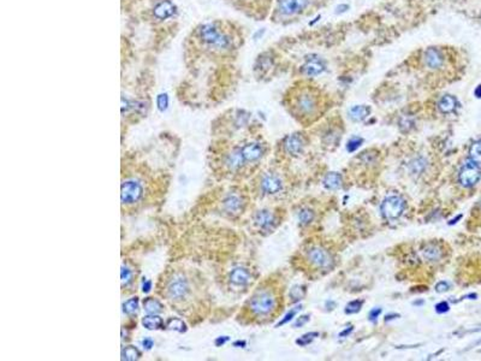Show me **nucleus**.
<instances>
[{"label":"nucleus","instance_id":"obj_1","mask_svg":"<svg viewBox=\"0 0 481 361\" xmlns=\"http://www.w3.org/2000/svg\"><path fill=\"white\" fill-rule=\"evenodd\" d=\"M277 307V297L271 289H259L248 302L249 312L255 318L267 317Z\"/></svg>","mask_w":481,"mask_h":361},{"label":"nucleus","instance_id":"obj_2","mask_svg":"<svg viewBox=\"0 0 481 361\" xmlns=\"http://www.w3.org/2000/svg\"><path fill=\"white\" fill-rule=\"evenodd\" d=\"M144 195V187L135 180L124 181L121 186V200L123 205L136 204Z\"/></svg>","mask_w":481,"mask_h":361},{"label":"nucleus","instance_id":"obj_3","mask_svg":"<svg viewBox=\"0 0 481 361\" xmlns=\"http://www.w3.org/2000/svg\"><path fill=\"white\" fill-rule=\"evenodd\" d=\"M404 210H406V201L398 195L388 196L382 204V213L388 220L398 219L403 214Z\"/></svg>","mask_w":481,"mask_h":361},{"label":"nucleus","instance_id":"obj_4","mask_svg":"<svg viewBox=\"0 0 481 361\" xmlns=\"http://www.w3.org/2000/svg\"><path fill=\"white\" fill-rule=\"evenodd\" d=\"M481 178V170L479 165L473 163L471 160L467 162L459 170L458 181L462 186L465 188H470L475 186Z\"/></svg>","mask_w":481,"mask_h":361},{"label":"nucleus","instance_id":"obj_5","mask_svg":"<svg viewBox=\"0 0 481 361\" xmlns=\"http://www.w3.org/2000/svg\"><path fill=\"white\" fill-rule=\"evenodd\" d=\"M166 293L170 300L181 301V300H183L184 297L188 295V293H189V283H188V281L185 280L184 277L177 276V277H175L173 280L169 282Z\"/></svg>","mask_w":481,"mask_h":361},{"label":"nucleus","instance_id":"obj_6","mask_svg":"<svg viewBox=\"0 0 481 361\" xmlns=\"http://www.w3.org/2000/svg\"><path fill=\"white\" fill-rule=\"evenodd\" d=\"M307 257H308L309 262L319 269H330L333 265V260L330 253L321 247L310 248Z\"/></svg>","mask_w":481,"mask_h":361},{"label":"nucleus","instance_id":"obj_7","mask_svg":"<svg viewBox=\"0 0 481 361\" xmlns=\"http://www.w3.org/2000/svg\"><path fill=\"white\" fill-rule=\"evenodd\" d=\"M424 63L431 70H438V69L443 68L444 63H445V57L440 50L430 47L424 53Z\"/></svg>","mask_w":481,"mask_h":361},{"label":"nucleus","instance_id":"obj_8","mask_svg":"<svg viewBox=\"0 0 481 361\" xmlns=\"http://www.w3.org/2000/svg\"><path fill=\"white\" fill-rule=\"evenodd\" d=\"M309 4V0H281L279 11L284 16H294L300 14Z\"/></svg>","mask_w":481,"mask_h":361},{"label":"nucleus","instance_id":"obj_9","mask_svg":"<svg viewBox=\"0 0 481 361\" xmlns=\"http://www.w3.org/2000/svg\"><path fill=\"white\" fill-rule=\"evenodd\" d=\"M325 69H326V63H325L320 57L315 56L308 57V58L306 59V63H304L302 66V71L307 76H310V77L322 74V72L325 71Z\"/></svg>","mask_w":481,"mask_h":361},{"label":"nucleus","instance_id":"obj_10","mask_svg":"<svg viewBox=\"0 0 481 361\" xmlns=\"http://www.w3.org/2000/svg\"><path fill=\"white\" fill-rule=\"evenodd\" d=\"M316 105H318V102H316L315 96L309 93H303L302 95L297 99V104H296L298 111H300L302 114H307V116L314 113L316 107H318Z\"/></svg>","mask_w":481,"mask_h":361},{"label":"nucleus","instance_id":"obj_11","mask_svg":"<svg viewBox=\"0 0 481 361\" xmlns=\"http://www.w3.org/2000/svg\"><path fill=\"white\" fill-rule=\"evenodd\" d=\"M240 151H242L245 162H255V160L260 159L261 156L264 154L263 146L258 144V142H252V144L243 146Z\"/></svg>","mask_w":481,"mask_h":361},{"label":"nucleus","instance_id":"obj_12","mask_svg":"<svg viewBox=\"0 0 481 361\" xmlns=\"http://www.w3.org/2000/svg\"><path fill=\"white\" fill-rule=\"evenodd\" d=\"M284 148L291 156H300L303 151V140L300 135L294 134L285 139Z\"/></svg>","mask_w":481,"mask_h":361},{"label":"nucleus","instance_id":"obj_13","mask_svg":"<svg viewBox=\"0 0 481 361\" xmlns=\"http://www.w3.org/2000/svg\"><path fill=\"white\" fill-rule=\"evenodd\" d=\"M421 256L426 262L435 263V262H439V260L441 259V257H443V251H441V248L438 245L428 244L422 248Z\"/></svg>","mask_w":481,"mask_h":361},{"label":"nucleus","instance_id":"obj_14","mask_svg":"<svg viewBox=\"0 0 481 361\" xmlns=\"http://www.w3.org/2000/svg\"><path fill=\"white\" fill-rule=\"evenodd\" d=\"M457 107H458L457 99H456L453 95H450V94L443 95L439 101H438V108H439L441 113H445V114L452 113V112L456 111V108Z\"/></svg>","mask_w":481,"mask_h":361},{"label":"nucleus","instance_id":"obj_15","mask_svg":"<svg viewBox=\"0 0 481 361\" xmlns=\"http://www.w3.org/2000/svg\"><path fill=\"white\" fill-rule=\"evenodd\" d=\"M261 188H263L264 192L269 194L278 193L282 189V182L276 176L267 175L265 176L263 182H261Z\"/></svg>","mask_w":481,"mask_h":361},{"label":"nucleus","instance_id":"obj_16","mask_svg":"<svg viewBox=\"0 0 481 361\" xmlns=\"http://www.w3.org/2000/svg\"><path fill=\"white\" fill-rule=\"evenodd\" d=\"M230 281L235 286H246L251 281V274H249L247 269L236 268L231 271Z\"/></svg>","mask_w":481,"mask_h":361},{"label":"nucleus","instance_id":"obj_17","mask_svg":"<svg viewBox=\"0 0 481 361\" xmlns=\"http://www.w3.org/2000/svg\"><path fill=\"white\" fill-rule=\"evenodd\" d=\"M242 199H240L238 195H236V194H230V195H227L226 199L224 200L225 210L230 212V213H237V212L242 208Z\"/></svg>","mask_w":481,"mask_h":361},{"label":"nucleus","instance_id":"obj_18","mask_svg":"<svg viewBox=\"0 0 481 361\" xmlns=\"http://www.w3.org/2000/svg\"><path fill=\"white\" fill-rule=\"evenodd\" d=\"M371 108L366 105H355L349 110V117L351 118L354 122H361L365 118L368 117Z\"/></svg>","mask_w":481,"mask_h":361},{"label":"nucleus","instance_id":"obj_19","mask_svg":"<svg viewBox=\"0 0 481 361\" xmlns=\"http://www.w3.org/2000/svg\"><path fill=\"white\" fill-rule=\"evenodd\" d=\"M142 325L148 330H159L164 329V321L159 315L148 314L142 319Z\"/></svg>","mask_w":481,"mask_h":361},{"label":"nucleus","instance_id":"obj_20","mask_svg":"<svg viewBox=\"0 0 481 361\" xmlns=\"http://www.w3.org/2000/svg\"><path fill=\"white\" fill-rule=\"evenodd\" d=\"M255 223L263 229H267L275 223V217L270 211H260L255 216Z\"/></svg>","mask_w":481,"mask_h":361},{"label":"nucleus","instance_id":"obj_21","mask_svg":"<svg viewBox=\"0 0 481 361\" xmlns=\"http://www.w3.org/2000/svg\"><path fill=\"white\" fill-rule=\"evenodd\" d=\"M243 163H245V158H243L242 156V151H240V148L233 151L232 153L229 154V157L226 158V164L231 170H236L240 168V166L243 165Z\"/></svg>","mask_w":481,"mask_h":361},{"label":"nucleus","instance_id":"obj_22","mask_svg":"<svg viewBox=\"0 0 481 361\" xmlns=\"http://www.w3.org/2000/svg\"><path fill=\"white\" fill-rule=\"evenodd\" d=\"M144 308L148 314H158L160 313V312H163L164 309L161 302L159 300L154 299V297H147V299H145Z\"/></svg>","mask_w":481,"mask_h":361},{"label":"nucleus","instance_id":"obj_23","mask_svg":"<svg viewBox=\"0 0 481 361\" xmlns=\"http://www.w3.org/2000/svg\"><path fill=\"white\" fill-rule=\"evenodd\" d=\"M324 186L327 188V189H338L340 186H342V176L337 172H330V174L326 175V177L324 178Z\"/></svg>","mask_w":481,"mask_h":361},{"label":"nucleus","instance_id":"obj_24","mask_svg":"<svg viewBox=\"0 0 481 361\" xmlns=\"http://www.w3.org/2000/svg\"><path fill=\"white\" fill-rule=\"evenodd\" d=\"M426 166H427V162H426L425 158L422 157L415 158V159L412 160L409 164V169L413 175H421L422 172L425 171Z\"/></svg>","mask_w":481,"mask_h":361},{"label":"nucleus","instance_id":"obj_25","mask_svg":"<svg viewBox=\"0 0 481 361\" xmlns=\"http://www.w3.org/2000/svg\"><path fill=\"white\" fill-rule=\"evenodd\" d=\"M469 160L473 163L481 165V139L473 142L469 148Z\"/></svg>","mask_w":481,"mask_h":361},{"label":"nucleus","instance_id":"obj_26","mask_svg":"<svg viewBox=\"0 0 481 361\" xmlns=\"http://www.w3.org/2000/svg\"><path fill=\"white\" fill-rule=\"evenodd\" d=\"M140 357H141V353H140V350L136 347H134V345H128V347L122 350V360L133 361L138 360Z\"/></svg>","mask_w":481,"mask_h":361},{"label":"nucleus","instance_id":"obj_27","mask_svg":"<svg viewBox=\"0 0 481 361\" xmlns=\"http://www.w3.org/2000/svg\"><path fill=\"white\" fill-rule=\"evenodd\" d=\"M139 308V297H133V299L127 300L123 303V312L126 314H134Z\"/></svg>","mask_w":481,"mask_h":361},{"label":"nucleus","instance_id":"obj_28","mask_svg":"<svg viewBox=\"0 0 481 361\" xmlns=\"http://www.w3.org/2000/svg\"><path fill=\"white\" fill-rule=\"evenodd\" d=\"M167 327H169L170 330H175V331L178 332H184L185 330H187V325H185L184 321L178 319V318L170 319L169 323H167Z\"/></svg>","mask_w":481,"mask_h":361},{"label":"nucleus","instance_id":"obj_29","mask_svg":"<svg viewBox=\"0 0 481 361\" xmlns=\"http://www.w3.org/2000/svg\"><path fill=\"white\" fill-rule=\"evenodd\" d=\"M400 129L402 130V132H404V133H407V132H409L410 129H413V127H414V118L412 116H407V114H404V116H402L400 118Z\"/></svg>","mask_w":481,"mask_h":361},{"label":"nucleus","instance_id":"obj_30","mask_svg":"<svg viewBox=\"0 0 481 361\" xmlns=\"http://www.w3.org/2000/svg\"><path fill=\"white\" fill-rule=\"evenodd\" d=\"M313 218H314V213H313V211L308 210V208H303V210H301L300 213H298V220H300V223L302 224V225L309 224L310 221L313 220Z\"/></svg>","mask_w":481,"mask_h":361},{"label":"nucleus","instance_id":"obj_31","mask_svg":"<svg viewBox=\"0 0 481 361\" xmlns=\"http://www.w3.org/2000/svg\"><path fill=\"white\" fill-rule=\"evenodd\" d=\"M121 278H122V286H127L132 282L133 278V271L127 266H122V271H121Z\"/></svg>","mask_w":481,"mask_h":361},{"label":"nucleus","instance_id":"obj_32","mask_svg":"<svg viewBox=\"0 0 481 361\" xmlns=\"http://www.w3.org/2000/svg\"><path fill=\"white\" fill-rule=\"evenodd\" d=\"M362 142H364V140H362L361 138L350 139V140L348 141V144H346V151L350 152V153H351V152H355L356 150H358V148H360Z\"/></svg>","mask_w":481,"mask_h":361},{"label":"nucleus","instance_id":"obj_33","mask_svg":"<svg viewBox=\"0 0 481 361\" xmlns=\"http://www.w3.org/2000/svg\"><path fill=\"white\" fill-rule=\"evenodd\" d=\"M361 307H362V301H358V300H356V301H351L346 305L345 313L348 314L357 313V312L361 309Z\"/></svg>","mask_w":481,"mask_h":361},{"label":"nucleus","instance_id":"obj_34","mask_svg":"<svg viewBox=\"0 0 481 361\" xmlns=\"http://www.w3.org/2000/svg\"><path fill=\"white\" fill-rule=\"evenodd\" d=\"M157 105H158V108H159L160 111H165L166 110L167 105H169V98H167L166 94H160V95H158Z\"/></svg>","mask_w":481,"mask_h":361},{"label":"nucleus","instance_id":"obj_35","mask_svg":"<svg viewBox=\"0 0 481 361\" xmlns=\"http://www.w3.org/2000/svg\"><path fill=\"white\" fill-rule=\"evenodd\" d=\"M319 333L318 332H312V333H306V335L302 336V337H301L300 339H297V344H300V345H307V344H309L310 342L313 341V338L316 337V336H318Z\"/></svg>","mask_w":481,"mask_h":361},{"label":"nucleus","instance_id":"obj_36","mask_svg":"<svg viewBox=\"0 0 481 361\" xmlns=\"http://www.w3.org/2000/svg\"><path fill=\"white\" fill-rule=\"evenodd\" d=\"M290 296H291V299H292V301H298V300H301L302 299V296H303V289L301 287H294L291 289L290 291Z\"/></svg>","mask_w":481,"mask_h":361},{"label":"nucleus","instance_id":"obj_37","mask_svg":"<svg viewBox=\"0 0 481 361\" xmlns=\"http://www.w3.org/2000/svg\"><path fill=\"white\" fill-rule=\"evenodd\" d=\"M298 309H300V307H295V308H292L291 311L289 312V313H288L287 315H285V317H284V319H282L281 321H279L278 324H277V327H278V326H281V325H284V324L289 323V321H290V320L292 319V318L295 317V314L297 313V312H298Z\"/></svg>","mask_w":481,"mask_h":361},{"label":"nucleus","instance_id":"obj_38","mask_svg":"<svg viewBox=\"0 0 481 361\" xmlns=\"http://www.w3.org/2000/svg\"><path fill=\"white\" fill-rule=\"evenodd\" d=\"M449 308H450L449 303L445 301L439 302L437 306H435V311H437V313H445V312L449 311Z\"/></svg>","mask_w":481,"mask_h":361},{"label":"nucleus","instance_id":"obj_39","mask_svg":"<svg viewBox=\"0 0 481 361\" xmlns=\"http://www.w3.org/2000/svg\"><path fill=\"white\" fill-rule=\"evenodd\" d=\"M449 289H450V284L445 281H441L437 284V286H435V290H437L438 293H444V291H446Z\"/></svg>","mask_w":481,"mask_h":361},{"label":"nucleus","instance_id":"obj_40","mask_svg":"<svg viewBox=\"0 0 481 361\" xmlns=\"http://www.w3.org/2000/svg\"><path fill=\"white\" fill-rule=\"evenodd\" d=\"M380 313H382V309H380V308H374V309H372V311L370 312V320L374 321V320L377 319V318L379 317Z\"/></svg>","mask_w":481,"mask_h":361},{"label":"nucleus","instance_id":"obj_41","mask_svg":"<svg viewBox=\"0 0 481 361\" xmlns=\"http://www.w3.org/2000/svg\"><path fill=\"white\" fill-rule=\"evenodd\" d=\"M308 320H309L308 315H302V317H300V319H298V320L296 321V324H295V326H296V327H298V326H303L304 324H306Z\"/></svg>","mask_w":481,"mask_h":361},{"label":"nucleus","instance_id":"obj_42","mask_svg":"<svg viewBox=\"0 0 481 361\" xmlns=\"http://www.w3.org/2000/svg\"><path fill=\"white\" fill-rule=\"evenodd\" d=\"M227 341H229V337H227V336H224V337H218L214 341V343H215V345H217V347H220V345L226 343Z\"/></svg>","mask_w":481,"mask_h":361},{"label":"nucleus","instance_id":"obj_43","mask_svg":"<svg viewBox=\"0 0 481 361\" xmlns=\"http://www.w3.org/2000/svg\"><path fill=\"white\" fill-rule=\"evenodd\" d=\"M153 341H152L151 338H145L144 341H142V345H144L146 349H151V348L153 347Z\"/></svg>","mask_w":481,"mask_h":361},{"label":"nucleus","instance_id":"obj_44","mask_svg":"<svg viewBox=\"0 0 481 361\" xmlns=\"http://www.w3.org/2000/svg\"><path fill=\"white\" fill-rule=\"evenodd\" d=\"M346 10H349V6L346 4H342V5L337 6L336 12H337V14H343V12H345Z\"/></svg>","mask_w":481,"mask_h":361},{"label":"nucleus","instance_id":"obj_45","mask_svg":"<svg viewBox=\"0 0 481 361\" xmlns=\"http://www.w3.org/2000/svg\"><path fill=\"white\" fill-rule=\"evenodd\" d=\"M151 288H152V282L151 281H146L144 283V286H142V291H144V293H149Z\"/></svg>","mask_w":481,"mask_h":361},{"label":"nucleus","instance_id":"obj_46","mask_svg":"<svg viewBox=\"0 0 481 361\" xmlns=\"http://www.w3.org/2000/svg\"><path fill=\"white\" fill-rule=\"evenodd\" d=\"M351 331H352V327L350 326V327H348V329H345V330H344V331H342V332L339 333V337H345V336L349 335V333L351 332Z\"/></svg>","mask_w":481,"mask_h":361},{"label":"nucleus","instance_id":"obj_47","mask_svg":"<svg viewBox=\"0 0 481 361\" xmlns=\"http://www.w3.org/2000/svg\"><path fill=\"white\" fill-rule=\"evenodd\" d=\"M474 94H475L476 98L481 99V84H479V86L475 88V90H474Z\"/></svg>","mask_w":481,"mask_h":361},{"label":"nucleus","instance_id":"obj_48","mask_svg":"<svg viewBox=\"0 0 481 361\" xmlns=\"http://www.w3.org/2000/svg\"><path fill=\"white\" fill-rule=\"evenodd\" d=\"M461 218H462V214H459V216H457V217H456V218H453L452 220H450V223H449V224H450V225H453V224H456V223H457V220L461 219Z\"/></svg>","mask_w":481,"mask_h":361},{"label":"nucleus","instance_id":"obj_49","mask_svg":"<svg viewBox=\"0 0 481 361\" xmlns=\"http://www.w3.org/2000/svg\"><path fill=\"white\" fill-rule=\"evenodd\" d=\"M233 345H235V347H238V345H242V347H245L246 342L245 341H237V342H235V344H233Z\"/></svg>","mask_w":481,"mask_h":361},{"label":"nucleus","instance_id":"obj_50","mask_svg":"<svg viewBox=\"0 0 481 361\" xmlns=\"http://www.w3.org/2000/svg\"><path fill=\"white\" fill-rule=\"evenodd\" d=\"M480 208H481V201H480Z\"/></svg>","mask_w":481,"mask_h":361}]
</instances>
